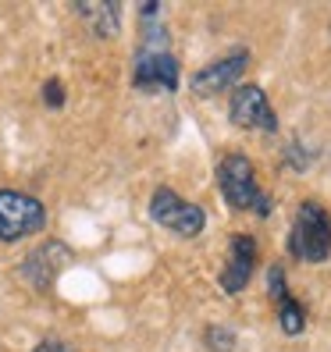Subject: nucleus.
Returning <instances> with one entry per match:
<instances>
[{"instance_id": "obj_1", "label": "nucleus", "mask_w": 331, "mask_h": 352, "mask_svg": "<svg viewBox=\"0 0 331 352\" xmlns=\"http://www.w3.org/2000/svg\"><path fill=\"white\" fill-rule=\"evenodd\" d=\"M139 47L132 57V86L142 93H178L182 65L171 54V36L160 18H139Z\"/></svg>"}, {"instance_id": "obj_2", "label": "nucleus", "mask_w": 331, "mask_h": 352, "mask_svg": "<svg viewBox=\"0 0 331 352\" xmlns=\"http://www.w3.org/2000/svg\"><path fill=\"white\" fill-rule=\"evenodd\" d=\"M217 189L232 210H246L253 217H271L275 210V196L264 192L253 160L246 153H224L217 160Z\"/></svg>"}, {"instance_id": "obj_3", "label": "nucleus", "mask_w": 331, "mask_h": 352, "mask_svg": "<svg viewBox=\"0 0 331 352\" xmlns=\"http://www.w3.org/2000/svg\"><path fill=\"white\" fill-rule=\"evenodd\" d=\"M288 253L299 263H324L331 256V210L306 199L288 228Z\"/></svg>"}, {"instance_id": "obj_4", "label": "nucleus", "mask_w": 331, "mask_h": 352, "mask_svg": "<svg viewBox=\"0 0 331 352\" xmlns=\"http://www.w3.org/2000/svg\"><path fill=\"white\" fill-rule=\"evenodd\" d=\"M150 221L160 224L164 232L178 235V239H196L206 228V210L193 199H182L175 189H168V185H160L150 196Z\"/></svg>"}, {"instance_id": "obj_5", "label": "nucleus", "mask_w": 331, "mask_h": 352, "mask_svg": "<svg viewBox=\"0 0 331 352\" xmlns=\"http://www.w3.org/2000/svg\"><path fill=\"white\" fill-rule=\"evenodd\" d=\"M47 228V206L22 189H0V242H22Z\"/></svg>"}, {"instance_id": "obj_6", "label": "nucleus", "mask_w": 331, "mask_h": 352, "mask_svg": "<svg viewBox=\"0 0 331 352\" xmlns=\"http://www.w3.org/2000/svg\"><path fill=\"white\" fill-rule=\"evenodd\" d=\"M228 118L242 132H264V135L278 132V114H275L271 100H267V93L257 86V82H239V86L232 89Z\"/></svg>"}, {"instance_id": "obj_7", "label": "nucleus", "mask_w": 331, "mask_h": 352, "mask_svg": "<svg viewBox=\"0 0 331 352\" xmlns=\"http://www.w3.org/2000/svg\"><path fill=\"white\" fill-rule=\"evenodd\" d=\"M257 260H260V245L253 235H232L228 239V256H224V267H221V274H217V288L224 296H239L250 288L253 281V271H257Z\"/></svg>"}, {"instance_id": "obj_8", "label": "nucleus", "mask_w": 331, "mask_h": 352, "mask_svg": "<svg viewBox=\"0 0 331 352\" xmlns=\"http://www.w3.org/2000/svg\"><path fill=\"white\" fill-rule=\"evenodd\" d=\"M250 60H253V54L246 50V47L224 54V57L211 60V65L200 68V72L189 78V89H193L196 96H217V93H224V89H235L239 82H242V75L250 72Z\"/></svg>"}, {"instance_id": "obj_9", "label": "nucleus", "mask_w": 331, "mask_h": 352, "mask_svg": "<svg viewBox=\"0 0 331 352\" xmlns=\"http://www.w3.org/2000/svg\"><path fill=\"white\" fill-rule=\"evenodd\" d=\"M72 263V250L65 242H43V245H36V250L22 260V278L36 288V292H47V288H54V281L61 278V271Z\"/></svg>"}, {"instance_id": "obj_10", "label": "nucleus", "mask_w": 331, "mask_h": 352, "mask_svg": "<svg viewBox=\"0 0 331 352\" xmlns=\"http://www.w3.org/2000/svg\"><path fill=\"white\" fill-rule=\"evenodd\" d=\"M267 296H271V302H275V317H278L281 335H288V338L303 335L306 331V306L292 296L281 263H275L271 271H267Z\"/></svg>"}, {"instance_id": "obj_11", "label": "nucleus", "mask_w": 331, "mask_h": 352, "mask_svg": "<svg viewBox=\"0 0 331 352\" xmlns=\"http://www.w3.org/2000/svg\"><path fill=\"white\" fill-rule=\"evenodd\" d=\"M75 14L89 25V32L96 39H114L121 32V14H125V8L114 4V0H82V4H75Z\"/></svg>"}, {"instance_id": "obj_12", "label": "nucleus", "mask_w": 331, "mask_h": 352, "mask_svg": "<svg viewBox=\"0 0 331 352\" xmlns=\"http://www.w3.org/2000/svg\"><path fill=\"white\" fill-rule=\"evenodd\" d=\"M203 338H206V349L211 352H235V331L232 327H224V324H211L203 331Z\"/></svg>"}, {"instance_id": "obj_13", "label": "nucleus", "mask_w": 331, "mask_h": 352, "mask_svg": "<svg viewBox=\"0 0 331 352\" xmlns=\"http://www.w3.org/2000/svg\"><path fill=\"white\" fill-rule=\"evenodd\" d=\"M65 100H68V93H65V82L61 78H47L43 82V103L50 111H61L65 107Z\"/></svg>"}, {"instance_id": "obj_14", "label": "nucleus", "mask_w": 331, "mask_h": 352, "mask_svg": "<svg viewBox=\"0 0 331 352\" xmlns=\"http://www.w3.org/2000/svg\"><path fill=\"white\" fill-rule=\"evenodd\" d=\"M32 352H78V349H75L72 342H65V338H54V335H50V338L39 342Z\"/></svg>"}]
</instances>
